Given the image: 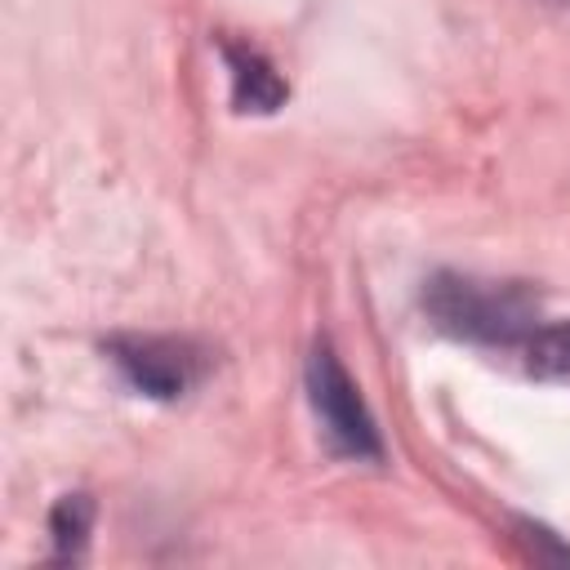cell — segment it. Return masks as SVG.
<instances>
[{"label":"cell","instance_id":"obj_4","mask_svg":"<svg viewBox=\"0 0 570 570\" xmlns=\"http://www.w3.org/2000/svg\"><path fill=\"white\" fill-rule=\"evenodd\" d=\"M223 58H227V71H232V102L236 111H276L285 102V80L276 76V67L249 49V45H232L223 40Z\"/></svg>","mask_w":570,"mask_h":570},{"label":"cell","instance_id":"obj_5","mask_svg":"<svg viewBox=\"0 0 570 570\" xmlns=\"http://www.w3.org/2000/svg\"><path fill=\"white\" fill-rule=\"evenodd\" d=\"M525 370H530L539 383L570 387V321L539 325V330L525 338Z\"/></svg>","mask_w":570,"mask_h":570},{"label":"cell","instance_id":"obj_6","mask_svg":"<svg viewBox=\"0 0 570 570\" xmlns=\"http://www.w3.org/2000/svg\"><path fill=\"white\" fill-rule=\"evenodd\" d=\"M89 525H94V499L89 494H62L49 512V534H53V552L58 561H71L80 557L85 539H89Z\"/></svg>","mask_w":570,"mask_h":570},{"label":"cell","instance_id":"obj_2","mask_svg":"<svg viewBox=\"0 0 570 570\" xmlns=\"http://www.w3.org/2000/svg\"><path fill=\"white\" fill-rule=\"evenodd\" d=\"M307 401H312V414H316L334 454L356 459V463L383 459V441H379V428L361 401V387L352 383V374L343 370V361L334 356V347L325 338L307 356Z\"/></svg>","mask_w":570,"mask_h":570},{"label":"cell","instance_id":"obj_3","mask_svg":"<svg viewBox=\"0 0 570 570\" xmlns=\"http://www.w3.org/2000/svg\"><path fill=\"white\" fill-rule=\"evenodd\" d=\"M107 356L125 374V383L151 401L187 396L209 370V352L174 334H120L107 343Z\"/></svg>","mask_w":570,"mask_h":570},{"label":"cell","instance_id":"obj_1","mask_svg":"<svg viewBox=\"0 0 570 570\" xmlns=\"http://www.w3.org/2000/svg\"><path fill=\"white\" fill-rule=\"evenodd\" d=\"M428 321L463 343L512 347L539 330V294L517 281H485L463 272H436L423 285Z\"/></svg>","mask_w":570,"mask_h":570}]
</instances>
